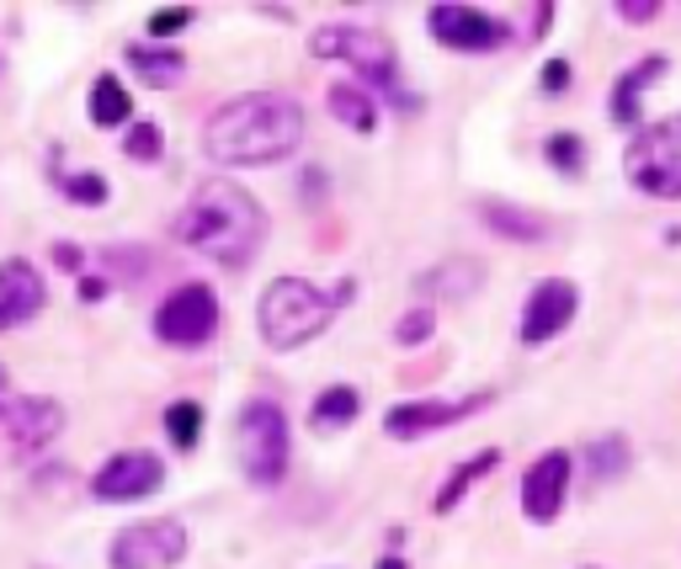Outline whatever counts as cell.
<instances>
[{"label":"cell","mask_w":681,"mask_h":569,"mask_svg":"<svg viewBox=\"0 0 681 569\" xmlns=\"http://www.w3.org/2000/svg\"><path fill=\"white\" fill-rule=\"evenodd\" d=\"M43 303H49V288H43V271L32 267L28 256L0 261V330L38 320Z\"/></svg>","instance_id":"obj_14"},{"label":"cell","mask_w":681,"mask_h":569,"mask_svg":"<svg viewBox=\"0 0 681 569\" xmlns=\"http://www.w3.org/2000/svg\"><path fill=\"white\" fill-rule=\"evenodd\" d=\"M352 293H357L352 282L320 293V288L304 282V277H277L267 293H262V303H256L262 341H267L272 352H298V346H309L315 335H326V325L336 320V309L352 303Z\"/></svg>","instance_id":"obj_3"},{"label":"cell","mask_w":681,"mask_h":569,"mask_svg":"<svg viewBox=\"0 0 681 569\" xmlns=\"http://www.w3.org/2000/svg\"><path fill=\"white\" fill-rule=\"evenodd\" d=\"M81 261H86V256H81V245H54V267H64V271H81Z\"/></svg>","instance_id":"obj_33"},{"label":"cell","mask_w":681,"mask_h":569,"mask_svg":"<svg viewBox=\"0 0 681 569\" xmlns=\"http://www.w3.org/2000/svg\"><path fill=\"white\" fill-rule=\"evenodd\" d=\"M81 299H86V303L107 299V277H81Z\"/></svg>","instance_id":"obj_34"},{"label":"cell","mask_w":681,"mask_h":569,"mask_svg":"<svg viewBox=\"0 0 681 569\" xmlns=\"http://www.w3.org/2000/svg\"><path fill=\"white\" fill-rule=\"evenodd\" d=\"M443 293V299H469L479 288V267L475 261H447V267H432L421 271V293Z\"/></svg>","instance_id":"obj_23"},{"label":"cell","mask_w":681,"mask_h":569,"mask_svg":"<svg viewBox=\"0 0 681 569\" xmlns=\"http://www.w3.org/2000/svg\"><path fill=\"white\" fill-rule=\"evenodd\" d=\"M86 112L96 128H123V122L134 118V101H128V86H123L118 75H96L91 80V101Z\"/></svg>","instance_id":"obj_20"},{"label":"cell","mask_w":681,"mask_h":569,"mask_svg":"<svg viewBox=\"0 0 681 569\" xmlns=\"http://www.w3.org/2000/svg\"><path fill=\"white\" fill-rule=\"evenodd\" d=\"M538 86L549 90V96H560V90L570 86V64H564V60H549V64H543V75H538Z\"/></svg>","instance_id":"obj_31"},{"label":"cell","mask_w":681,"mask_h":569,"mask_svg":"<svg viewBox=\"0 0 681 569\" xmlns=\"http://www.w3.org/2000/svg\"><path fill=\"white\" fill-rule=\"evenodd\" d=\"M592 484H607V480H618V474H628V463H634V452H628V437H602V442H592Z\"/></svg>","instance_id":"obj_25"},{"label":"cell","mask_w":681,"mask_h":569,"mask_svg":"<svg viewBox=\"0 0 681 569\" xmlns=\"http://www.w3.org/2000/svg\"><path fill=\"white\" fill-rule=\"evenodd\" d=\"M618 17L623 22H650V17H660V0H618Z\"/></svg>","instance_id":"obj_32"},{"label":"cell","mask_w":681,"mask_h":569,"mask_svg":"<svg viewBox=\"0 0 681 569\" xmlns=\"http://www.w3.org/2000/svg\"><path fill=\"white\" fill-rule=\"evenodd\" d=\"M166 437H171L177 452L198 448V442H203V405H198V399H177V405L166 410Z\"/></svg>","instance_id":"obj_24"},{"label":"cell","mask_w":681,"mask_h":569,"mask_svg":"<svg viewBox=\"0 0 681 569\" xmlns=\"http://www.w3.org/2000/svg\"><path fill=\"white\" fill-rule=\"evenodd\" d=\"M394 341H400V346H421V341H432V309H411V314L394 325Z\"/></svg>","instance_id":"obj_30"},{"label":"cell","mask_w":681,"mask_h":569,"mask_svg":"<svg viewBox=\"0 0 681 569\" xmlns=\"http://www.w3.org/2000/svg\"><path fill=\"white\" fill-rule=\"evenodd\" d=\"M623 176H628V186H639L645 197H655V203L681 197V118L639 128L628 139V150H623Z\"/></svg>","instance_id":"obj_6"},{"label":"cell","mask_w":681,"mask_h":569,"mask_svg":"<svg viewBox=\"0 0 681 569\" xmlns=\"http://www.w3.org/2000/svg\"><path fill=\"white\" fill-rule=\"evenodd\" d=\"M123 60L139 69V80L155 90H171L187 75V60H181L177 49H160V43H128V54Z\"/></svg>","instance_id":"obj_19"},{"label":"cell","mask_w":681,"mask_h":569,"mask_svg":"<svg viewBox=\"0 0 681 569\" xmlns=\"http://www.w3.org/2000/svg\"><path fill=\"white\" fill-rule=\"evenodd\" d=\"M309 54L315 60H347L352 69H362L368 86H384V96L411 118L421 112V101L400 90V69H394V43L379 28H362V22H330V28L309 32Z\"/></svg>","instance_id":"obj_4"},{"label":"cell","mask_w":681,"mask_h":569,"mask_svg":"<svg viewBox=\"0 0 681 569\" xmlns=\"http://www.w3.org/2000/svg\"><path fill=\"white\" fill-rule=\"evenodd\" d=\"M479 218L501 235V240H517V245H543L549 240V218L533 208H517V203H501V197H485L479 203Z\"/></svg>","instance_id":"obj_16"},{"label":"cell","mask_w":681,"mask_h":569,"mask_svg":"<svg viewBox=\"0 0 681 569\" xmlns=\"http://www.w3.org/2000/svg\"><path fill=\"white\" fill-rule=\"evenodd\" d=\"M304 144V107L283 90H245L224 101L203 128L213 165H277Z\"/></svg>","instance_id":"obj_2"},{"label":"cell","mask_w":681,"mask_h":569,"mask_svg":"<svg viewBox=\"0 0 681 569\" xmlns=\"http://www.w3.org/2000/svg\"><path fill=\"white\" fill-rule=\"evenodd\" d=\"M357 416H362V394H357L352 384H330V389L315 399V410H309V431H315V437H336V431H347Z\"/></svg>","instance_id":"obj_18"},{"label":"cell","mask_w":681,"mask_h":569,"mask_svg":"<svg viewBox=\"0 0 681 569\" xmlns=\"http://www.w3.org/2000/svg\"><path fill=\"white\" fill-rule=\"evenodd\" d=\"M660 75H666V54H650V60H639L634 69H623L618 86H613V122L634 128V122H639V101H645V90H650Z\"/></svg>","instance_id":"obj_17"},{"label":"cell","mask_w":681,"mask_h":569,"mask_svg":"<svg viewBox=\"0 0 681 569\" xmlns=\"http://www.w3.org/2000/svg\"><path fill=\"white\" fill-rule=\"evenodd\" d=\"M60 192L70 203H81V208H102L113 197L107 176H96V171H60Z\"/></svg>","instance_id":"obj_26"},{"label":"cell","mask_w":681,"mask_h":569,"mask_svg":"<svg viewBox=\"0 0 681 569\" xmlns=\"http://www.w3.org/2000/svg\"><path fill=\"white\" fill-rule=\"evenodd\" d=\"M575 309H581V288L570 277H543L522 303V346H543V341L564 335Z\"/></svg>","instance_id":"obj_12"},{"label":"cell","mask_w":681,"mask_h":569,"mask_svg":"<svg viewBox=\"0 0 681 569\" xmlns=\"http://www.w3.org/2000/svg\"><path fill=\"white\" fill-rule=\"evenodd\" d=\"M426 28H432V37H437L443 49H458V54H490V49L511 43V28H506V22L485 17L475 6H447V0L426 11Z\"/></svg>","instance_id":"obj_10"},{"label":"cell","mask_w":681,"mask_h":569,"mask_svg":"<svg viewBox=\"0 0 681 569\" xmlns=\"http://www.w3.org/2000/svg\"><path fill=\"white\" fill-rule=\"evenodd\" d=\"M496 463H501V452H496V448H479L475 458H464V463H458V469L447 474L443 495H437V511H443V516H447V511H458V501H464V495H469V490H475V484L485 480V474H490Z\"/></svg>","instance_id":"obj_21"},{"label":"cell","mask_w":681,"mask_h":569,"mask_svg":"<svg viewBox=\"0 0 681 569\" xmlns=\"http://www.w3.org/2000/svg\"><path fill=\"white\" fill-rule=\"evenodd\" d=\"M0 394H6V367H0Z\"/></svg>","instance_id":"obj_36"},{"label":"cell","mask_w":681,"mask_h":569,"mask_svg":"<svg viewBox=\"0 0 681 569\" xmlns=\"http://www.w3.org/2000/svg\"><path fill=\"white\" fill-rule=\"evenodd\" d=\"M326 101H330V112H336V122H347L357 133H373V128H379V107L357 86H347V80H336V86L326 90Z\"/></svg>","instance_id":"obj_22"},{"label":"cell","mask_w":681,"mask_h":569,"mask_svg":"<svg viewBox=\"0 0 681 569\" xmlns=\"http://www.w3.org/2000/svg\"><path fill=\"white\" fill-rule=\"evenodd\" d=\"M586 569H596V565H586Z\"/></svg>","instance_id":"obj_37"},{"label":"cell","mask_w":681,"mask_h":569,"mask_svg":"<svg viewBox=\"0 0 681 569\" xmlns=\"http://www.w3.org/2000/svg\"><path fill=\"white\" fill-rule=\"evenodd\" d=\"M187 28H192V6H166V11L149 17V43H166V37H177Z\"/></svg>","instance_id":"obj_29"},{"label":"cell","mask_w":681,"mask_h":569,"mask_svg":"<svg viewBox=\"0 0 681 569\" xmlns=\"http://www.w3.org/2000/svg\"><path fill=\"white\" fill-rule=\"evenodd\" d=\"M171 235H177L187 250H198L208 256L213 267H251L256 256H262V245H267V208L230 176H208L192 186V197H187V208L177 213V224H171Z\"/></svg>","instance_id":"obj_1"},{"label":"cell","mask_w":681,"mask_h":569,"mask_svg":"<svg viewBox=\"0 0 681 569\" xmlns=\"http://www.w3.org/2000/svg\"><path fill=\"white\" fill-rule=\"evenodd\" d=\"M219 330V299L208 282H181L177 293H166L160 309H155V335L166 346H181V352H198L213 341Z\"/></svg>","instance_id":"obj_8"},{"label":"cell","mask_w":681,"mask_h":569,"mask_svg":"<svg viewBox=\"0 0 681 569\" xmlns=\"http://www.w3.org/2000/svg\"><path fill=\"white\" fill-rule=\"evenodd\" d=\"M192 548V533L177 516H149V522H134L123 527L113 548H107V565L113 569H177Z\"/></svg>","instance_id":"obj_7"},{"label":"cell","mask_w":681,"mask_h":569,"mask_svg":"<svg viewBox=\"0 0 681 569\" xmlns=\"http://www.w3.org/2000/svg\"><path fill=\"white\" fill-rule=\"evenodd\" d=\"M60 431H64V405L60 399H49V394L17 399L11 416H6V437L17 442V452H43Z\"/></svg>","instance_id":"obj_15"},{"label":"cell","mask_w":681,"mask_h":569,"mask_svg":"<svg viewBox=\"0 0 681 569\" xmlns=\"http://www.w3.org/2000/svg\"><path fill=\"white\" fill-rule=\"evenodd\" d=\"M543 154H549V165H554L560 176H581V171H586V139H581V133H549V139H543Z\"/></svg>","instance_id":"obj_27"},{"label":"cell","mask_w":681,"mask_h":569,"mask_svg":"<svg viewBox=\"0 0 681 569\" xmlns=\"http://www.w3.org/2000/svg\"><path fill=\"white\" fill-rule=\"evenodd\" d=\"M235 448H240V469L245 480L272 490L288 474V452H294V431H288V416L272 405V399H251L235 420Z\"/></svg>","instance_id":"obj_5"},{"label":"cell","mask_w":681,"mask_h":569,"mask_svg":"<svg viewBox=\"0 0 681 569\" xmlns=\"http://www.w3.org/2000/svg\"><path fill=\"white\" fill-rule=\"evenodd\" d=\"M490 399H496L490 389L469 394V399H405V405L384 410V431L394 437V442H415V437H432V431H443V426H453V420L479 416Z\"/></svg>","instance_id":"obj_11"},{"label":"cell","mask_w":681,"mask_h":569,"mask_svg":"<svg viewBox=\"0 0 681 569\" xmlns=\"http://www.w3.org/2000/svg\"><path fill=\"white\" fill-rule=\"evenodd\" d=\"M570 474H575V463H570V452H543L533 469L522 474V516L528 522H554L564 511V495H570Z\"/></svg>","instance_id":"obj_13"},{"label":"cell","mask_w":681,"mask_h":569,"mask_svg":"<svg viewBox=\"0 0 681 569\" xmlns=\"http://www.w3.org/2000/svg\"><path fill=\"white\" fill-rule=\"evenodd\" d=\"M373 569H411V565H405V559H394V554H389V559H379V565H373Z\"/></svg>","instance_id":"obj_35"},{"label":"cell","mask_w":681,"mask_h":569,"mask_svg":"<svg viewBox=\"0 0 681 569\" xmlns=\"http://www.w3.org/2000/svg\"><path fill=\"white\" fill-rule=\"evenodd\" d=\"M123 154L139 160V165H155V160L166 154V133H160L155 122H128V133H123Z\"/></svg>","instance_id":"obj_28"},{"label":"cell","mask_w":681,"mask_h":569,"mask_svg":"<svg viewBox=\"0 0 681 569\" xmlns=\"http://www.w3.org/2000/svg\"><path fill=\"white\" fill-rule=\"evenodd\" d=\"M166 484V463L155 458V452H113L102 469H96V480H91V495L102 501V506H128V501H145Z\"/></svg>","instance_id":"obj_9"}]
</instances>
